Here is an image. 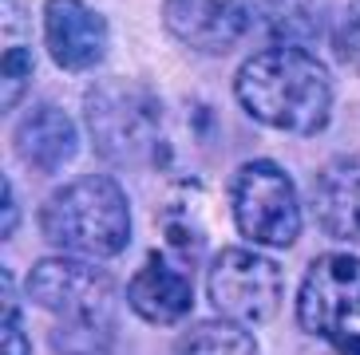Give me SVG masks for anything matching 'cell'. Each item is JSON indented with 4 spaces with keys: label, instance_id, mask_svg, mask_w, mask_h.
I'll return each mask as SVG.
<instances>
[{
    "label": "cell",
    "instance_id": "obj_13",
    "mask_svg": "<svg viewBox=\"0 0 360 355\" xmlns=\"http://www.w3.org/2000/svg\"><path fill=\"white\" fill-rule=\"evenodd\" d=\"M32 72H36V55H32V43L24 40V20H20V8L16 0H4V52H0V83H4V115L16 111V103L24 99L28 83H32Z\"/></svg>",
    "mask_w": 360,
    "mask_h": 355
},
{
    "label": "cell",
    "instance_id": "obj_12",
    "mask_svg": "<svg viewBox=\"0 0 360 355\" xmlns=\"http://www.w3.org/2000/svg\"><path fill=\"white\" fill-rule=\"evenodd\" d=\"M313 217L333 241H360V154L333 158L317 174Z\"/></svg>",
    "mask_w": 360,
    "mask_h": 355
},
{
    "label": "cell",
    "instance_id": "obj_14",
    "mask_svg": "<svg viewBox=\"0 0 360 355\" xmlns=\"http://www.w3.org/2000/svg\"><path fill=\"white\" fill-rule=\"evenodd\" d=\"M325 0H257L262 28L277 43H293V48L325 32Z\"/></svg>",
    "mask_w": 360,
    "mask_h": 355
},
{
    "label": "cell",
    "instance_id": "obj_9",
    "mask_svg": "<svg viewBox=\"0 0 360 355\" xmlns=\"http://www.w3.org/2000/svg\"><path fill=\"white\" fill-rule=\"evenodd\" d=\"M107 20L84 0H48L44 4V43L64 72H91L107 55Z\"/></svg>",
    "mask_w": 360,
    "mask_h": 355
},
{
    "label": "cell",
    "instance_id": "obj_2",
    "mask_svg": "<svg viewBox=\"0 0 360 355\" xmlns=\"http://www.w3.org/2000/svg\"><path fill=\"white\" fill-rule=\"evenodd\" d=\"M24 293L36 308L56 316V351L60 355H96L111 344L115 332V284L103 269L84 257H48L28 272Z\"/></svg>",
    "mask_w": 360,
    "mask_h": 355
},
{
    "label": "cell",
    "instance_id": "obj_11",
    "mask_svg": "<svg viewBox=\"0 0 360 355\" xmlns=\"http://www.w3.org/2000/svg\"><path fill=\"white\" fill-rule=\"evenodd\" d=\"M12 147H16V158L28 170H36V174H56L68 162H75V154H79V135H75L68 111H60L52 103H40L12 130Z\"/></svg>",
    "mask_w": 360,
    "mask_h": 355
},
{
    "label": "cell",
    "instance_id": "obj_16",
    "mask_svg": "<svg viewBox=\"0 0 360 355\" xmlns=\"http://www.w3.org/2000/svg\"><path fill=\"white\" fill-rule=\"evenodd\" d=\"M194 186H179V194L162 206V233H167L170 249H179L186 261L198 257V249L206 245V225L198 221V209H194Z\"/></svg>",
    "mask_w": 360,
    "mask_h": 355
},
{
    "label": "cell",
    "instance_id": "obj_8",
    "mask_svg": "<svg viewBox=\"0 0 360 355\" xmlns=\"http://www.w3.org/2000/svg\"><path fill=\"white\" fill-rule=\"evenodd\" d=\"M250 0H162V24L182 48L222 55L250 28Z\"/></svg>",
    "mask_w": 360,
    "mask_h": 355
},
{
    "label": "cell",
    "instance_id": "obj_7",
    "mask_svg": "<svg viewBox=\"0 0 360 355\" xmlns=\"http://www.w3.org/2000/svg\"><path fill=\"white\" fill-rule=\"evenodd\" d=\"M210 304L233 324H265L274 320L285 296V272L281 264L250 249H222L206 276Z\"/></svg>",
    "mask_w": 360,
    "mask_h": 355
},
{
    "label": "cell",
    "instance_id": "obj_4",
    "mask_svg": "<svg viewBox=\"0 0 360 355\" xmlns=\"http://www.w3.org/2000/svg\"><path fill=\"white\" fill-rule=\"evenodd\" d=\"M87 135L99 158L135 166L155 154L162 138V107L159 99L135 79H103L84 99Z\"/></svg>",
    "mask_w": 360,
    "mask_h": 355
},
{
    "label": "cell",
    "instance_id": "obj_18",
    "mask_svg": "<svg viewBox=\"0 0 360 355\" xmlns=\"http://www.w3.org/2000/svg\"><path fill=\"white\" fill-rule=\"evenodd\" d=\"M337 55L360 75V0H349V8L337 20Z\"/></svg>",
    "mask_w": 360,
    "mask_h": 355
},
{
    "label": "cell",
    "instance_id": "obj_15",
    "mask_svg": "<svg viewBox=\"0 0 360 355\" xmlns=\"http://www.w3.org/2000/svg\"><path fill=\"white\" fill-rule=\"evenodd\" d=\"M179 355H262V351H257V340L250 335L245 324H233V320L218 316V320L194 324L182 335Z\"/></svg>",
    "mask_w": 360,
    "mask_h": 355
},
{
    "label": "cell",
    "instance_id": "obj_6",
    "mask_svg": "<svg viewBox=\"0 0 360 355\" xmlns=\"http://www.w3.org/2000/svg\"><path fill=\"white\" fill-rule=\"evenodd\" d=\"M230 213L238 233L265 249H289L301 237V201L293 178L269 158H254L233 174Z\"/></svg>",
    "mask_w": 360,
    "mask_h": 355
},
{
    "label": "cell",
    "instance_id": "obj_3",
    "mask_svg": "<svg viewBox=\"0 0 360 355\" xmlns=\"http://www.w3.org/2000/svg\"><path fill=\"white\" fill-rule=\"evenodd\" d=\"M40 233L52 249L84 261H111L131 241V206L115 178L87 174L60 186L40 209Z\"/></svg>",
    "mask_w": 360,
    "mask_h": 355
},
{
    "label": "cell",
    "instance_id": "obj_1",
    "mask_svg": "<svg viewBox=\"0 0 360 355\" xmlns=\"http://www.w3.org/2000/svg\"><path fill=\"white\" fill-rule=\"evenodd\" d=\"M233 95L254 123L281 135H317L333 115L328 67L293 43H274L250 55L233 79Z\"/></svg>",
    "mask_w": 360,
    "mask_h": 355
},
{
    "label": "cell",
    "instance_id": "obj_10",
    "mask_svg": "<svg viewBox=\"0 0 360 355\" xmlns=\"http://www.w3.org/2000/svg\"><path fill=\"white\" fill-rule=\"evenodd\" d=\"M127 304H131V312L139 320H147V324H159V328L179 324L182 316H191V308H194L191 272L182 264H174L167 253L155 249L127 281Z\"/></svg>",
    "mask_w": 360,
    "mask_h": 355
},
{
    "label": "cell",
    "instance_id": "obj_19",
    "mask_svg": "<svg viewBox=\"0 0 360 355\" xmlns=\"http://www.w3.org/2000/svg\"><path fill=\"white\" fill-rule=\"evenodd\" d=\"M4 201H8V213H4V237H12V233H16V189H12V182H4Z\"/></svg>",
    "mask_w": 360,
    "mask_h": 355
},
{
    "label": "cell",
    "instance_id": "obj_17",
    "mask_svg": "<svg viewBox=\"0 0 360 355\" xmlns=\"http://www.w3.org/2000/svg\"><path fill=\"white\" fill-rule=\"evenodd\" d=\"M0 293H4V355H28V335H24V324H20V304H16V281H12V272L4 269V284H0Z\"/></svg>",
    "mask_w": 360,
    "mask_h": 355
},
{
    "label": "cell",
    "instance_id": "obj_5",
    "mask_svg": "<svg viewBox=\"0 0 360 355\" xmlns=\"http://www.w3.org/2000/svg\"><path fill=\"white\" fill-rule=\"evenodd\" d=\"M297 324L340 355H360V257L328 253L297 288Z\"/></svg>",
    "mask_w": 360,
    "mask_h": 355
}]
</instances>
